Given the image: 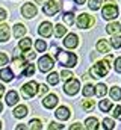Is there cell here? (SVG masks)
<instances>
[{
    "label": "cell",
    "instance_id": "cell-38",
    "mask_svg": "<svg viewBox=\"0 0 121 130\" xmlns=\"http://www.w3.org/2000/svg\"><path fill=\"white\" fill-rule=\"evenodd\" d=\"M59 129H64V126L58 124V123H50V126H49V130H59Z\"/></svg>",
    "mask_w": 121,
    "mask_h": 130
},
{
    "label": "cell",
    "instance_id": "cell-4",
    "mask_svg": "<svg viewBox=\"0 0 121 130\" xmlns=\"http://www.w3.org/2000/svg\"><path fill=\"white\" fill-rule=\"evenodd\" d=\"M38 88H39V86H38L36 82H29V83H26V85L21 88V92H23V95H24L26 98H30L39 91Z\"/></svg>",
    "mask_w": 121,
    "mask_h": 130
},
{
    "label": "cell",
    "instance_id": "cell-13",
    "mask_svg": "<svg viewBox=\"0 0 121 130\" xmlns=\"http://www.w3.org/2000/svg\"><path fill=\"white\" fill-rule=\"evenodd\" d=\"M56 118H59L60 121L68 120V118H70V110H68V107H65V106L58 107V110H56Z\"/></svg>",
    "mask_w": 121,
    "mask_h": 130
},
{
    "label": "cell",
    "instance_id": "cell-16",
    "mask_svg": "<svg viewBox=\"0 0 121 130\" xmlns=\"http://www.w3.org/2000/svg\"><path fill=\"white\" fill-rule=\"evenodd\" d=\"M12 76H14V73H12L11 68H3L0 71V79L5 80V82H11L12 80Z\"/></svg>",
    "mask_w": 121,
    "mask_h": 130
},
{
    "label": "cell",
    "instance_id": "cell-43",
    "mask_svg": "<svg viewBox=\"0 0 121 130\" xmlns=\"http://www.w3.org/2000/svg\"><path fill=\"white\" fill-rule=\"evenodd\" d=\"M6 18V11L5 9H0V21H3Z\"/></svg>",
    "mask_w": 121,
    "mask_h": 130
},
{
    "label": "cell",
    "instance_id": "cell-8",
    "mask_svg": "<svg viewBox=\"0 0 121 130\" xmlns=\"http://www.w3.org/2000/svg\"><path fill=\"white\" fill-rule=\"evenodd\" d=\"M59 9H60L59 3H56L55 0H49V2L44 5V14H46V15H55Z\"/></svg>",
    "mask_w": 121,
    "mask_h": 130
},
{
    "label": "cell",
    "instance_id": "cell-49",
    "mask_svg": "<svg viewBox=\"0 0 121 130\" xmlns=\"http://www.w3.org/2000/svg\"><path fill=\"white\" fill-rule=\"evenodd\" d=\"M74 2H76L77 5H83V3H85V0H74Z\"/></svg>",
    "mask_w": 121,
    "mask_h": 130
},
{
    "label": "cell",
    "instance_id": "cell-46",
    "mask_svg": "<svg viewBox=\"0 0 121 130\" xmlns=\"http://www.w3.org/2000/svg\"><path fill=\"white\" fill-rule=\"evenodd\" d=\"M35 56H36V55H35L33 52H32V53H27V55H26V58H27V59H33Z\"/></svg>",
    "mask_w": 121,
    "mask_h": 130
},
{
    "label": "cell",
    "instance_id": "cell-25",
    "mask_svg": "<svg viewBox=\"0 0 121 130\" xmlns=\"http://www.w3.org/2000/svg\"><path fill=\"white\" fill-rule=\"evenodd\" d=\"M95 94V86H92V85H85V88H83V97H91V95H94Z\"/></svg>",
    "mask_w": 121,
    "mask_h": 130
},
{
    "label": "cell",
    "instance_id": "cell-15",
    "mask_svg": "<svg viewBox=\"0 0 121 130\" xmlns=\"http://www.w3.org/2000/svg\"><path fill=\"white\" fill-rule=\"evenodd\" d=\"M18 103V94L15 92V91H9L8 94H6V104L8 106H14V104H17Z\"/></svg>",
    "mask_w": 121,
    "mask_h": 130
},
{
    "label": "cell",
    "instance_id": "cell-45",
    "mask_svg": "<svg viewBox=\"0 0 121 130\" xmlns=\"http://www.w3.org/2000/svg\"><path fill=\"white\" fill-rule=\"evenodd\" d=\"M44 92H47V86L46 85H41L39 86V94H44Z\"/></svg>",
    "mask_w": 121,
    "mask_h": 130
},
{
    "label": "cell",
    "instance_id": "cell-17",
    "mask_svg": "<svg viewBox=\"0 0 121 130\" xmlns=\"http://www.w3.org/2000/svg\"><path fill=\"white\" fill-rule=\"evenodd\" d=\"M12 64H14V70L20 71V73H21V71L24 70L23 67L26 65V64H24V58H23V56H17V58H15V59L12 61Z\"/></svg>",
    "mask_w": 121,
    "mask_h": 130
},
{
    "label": "cell",
    "instance_id": "cell-37",
    "mask_svg": "<svg viewBox=\"0 0 121 130\" xmlns=\"http://www.w3.org/2000/svg\"><path fill=\"white\" fill-rule=\"evenodd\" d=\"M82 106H83V109H85V110H91V109L94 107V101H92V100H85Z\"/></svg>",
    "mask_w": 121,
    "mask_h": 130
},
{
    "label": "cell",
    "instance_id": "cell-33",
    "mask_svg": "<svg viewBox=\"0 0 121 130\" xmlns=\"http://www.w3.org/2000/svg\"><path fill=\"white\" fill-rule=\"evenodd\" d=\"M111 44H112V47H114V48H120V47H121V36L115 35V36L111 39Z\"/></svg>",
    "mask_w": 121,
    "mask_h": 130
},
{
    "label": "cell",
    "instance_id": "cell-12",
    "mask_svg": "<svg viewBox=\"0 0 121 130\" xmlns=\"http://www.w3.org/2000/svg\"><path fill=\"white\" fill-rule=\"evenodd\" d=\"M42 104H44V107L52 109V107H55V106L58 104V97H56L55 94H49L47 97H44V100H42Z\"/></svg>",
    "mask_w": 121,
    "mask_h": 130
},
{
    "label": "cell",
    "instance_id": "cell-2",
    "mask_svg": "<svg viewBox=\"0 0 121 130\" xmlns=\"http://www.w3.org/2000/svg\"><path fill=\"white\" fill-rule=\"evenodd\" d=\"M118 17V6L115 5L114 0H108L106 5L103 6V18L106 20H114Z\"/></svg>",
    "mask_w": 121,
    "mask_h": 130
},
{
    "label": "cell",
    "instance_id": "cell-19",
    "mask_svg": "<svg viewBox=\"0 0 121 130\" xmlns=\"http://www.w3.org/2000/svg\"><path fill=\"white\" fill-rule=\"evenodd\" d=\"M106 30L108 33H112V35H117V33L121 32V24L120 23H111L106 26Z\"/></svg>",
    "mask_w": 121,
    "mask_h": 130
},
{
    "label": "cell",
    "instance_id": "cell-28",
    "mask_svg": "<svg viewBox=\"0 0 121 130\" xmlns=\"http://www.w3.org/2000/svg\"><path fill=\"white\" fill-rule=\"evenodd\" d=\"M67 33V27L64 26V24H56V32H55V35H56V38H60V36H64Z\"/></svg>",
    "mask_w": 121,
    "mask_h": 130
},
{
    "label": "cell",
    "instance_id": "cell-32",
    "mask_svg": "<svg viewBox=\"0 0 121 130\" xmlns=\"http://www.w3.org/2000/svg\"><path fill=\"white\" fill-rule=\"evenodd\" d=\"M101 2L103 0H89V9H92V11L100 9L101 8Z\"/></svg>",
    "mask_w": 121,
    "mask_h": 130
},
{
    "label": "cell",
    "instance_id": "cell-29",
    "mask_svg": "<svg viewBox=\"0 0 121 130\" xmlns=\"http://www.w3.org/2000/svg\"><path fill=\"white\" fill-rule=\"evenodd\" d=\"M47 82H49L50 85H56V83L59 82V74H58V73L49 74V76H47Z\"/></svg>",
    "mask_w": 121,
    "mask_h": 130
},
{
    "label": "cell",
    "instance_id": "cell-11",
    "mask_svg": "<svg viewBox=\"0 0 121 130\" xmlns=\"http://www.w3.org/2000/svg\"><path fill=\"white\" fill-rule=\"evenodd\" d=\"M77 44H79V38H77V35H74V33L67 35V38L64 39V45H65L67 48H76Z\"/></svg>",
    "mask_w": 121,
    "mask_h": 130
},
{
    "label": "cell",
    "instance_id": "cell-42",
    "mask_svg": "<svg viewBox=\"0 0 121 130\" xmlns=\"http://www.w3.org/2000/svg\"><path fill=\"white\" fill-rule=\"evenodd\" d=\"M115 71L117 73H121V58H118L115 61Z\"/></svg>",
    "mask_w": 121,
    "mask_h": 130
},
{
    "label": "cell",
    "instance_id": "cell-22",
    "mask_svg": "<svg viewBox=\"0 0 121 130\" xmlns=\"http://www.w3.org/2000/svg\"><path fill=\"white\" fill-rule=\"evenodd\" d=\"M97 50H98L100 53H106V52H109V44H108L104 39H100V41L97 42Z\"/></svg>",
    "mask_w": 121,
    "mask_h": 130
},
{
    "label": "cell",
    "instance_id": "cell-20",
    "mask_svg": "<svg viewBox=\"0 0 121 130\" xmlns=\"http://www.w3.org/2000/svg\"><path fill=\"white\" fill-rule=\"evenodd\" d=\"M24 33H26V26H23V24L14 26V36L15 38H21V36H24Z\"/></svg>",
    "mask_w": 121,
    "mask_h": 130
},
{
    "label": "cell",
    "instance_id": "cell-24",
    "mask_svg": "<svg viewBox=\"0 0 121 130\" xmlns=\"http://www.w3.org/2000/svg\"><path fill=\"white\" fill-rule=\"evenodd\" d=\"M106 92H108V89H106V85H104V83H98V85L95 86V95L103 97Z\"/></svg>",
    "mask_w": 121,
    "mask_h": 130
},
{
    "label": "cell",
    "instance_id": "cell-50",
    "mask_svg": "<svg viewBox=\"0 0 121 130\" xmlns=\"http://www.w3.org/2000/svg\"><path fill=\"white\" fill-rule=\"evenodd\" d=\"M2 110H3V104L0 103V112H2Z\"/></svg>",
    "mask_w": 121,
    "mask_h": 130
},
{
    "label": "cell",
    "instance_id": "cell-5",
    "mask_svg": "<svg viewBox=\"0 0 121 130\" xmlns=\"http://www.w3.org/2000/svg\"><path fill=\"white\" fill-rule=\"evenodd\" d=\"M79 88H80L79 80H77V79H70V80L65 83L64 91H65L68 95H74V94H77V92H79Z\"/></svg>",
    "mask_w": 121,
    "mask_h": 130
},
{
    "label": "cell",
    "instance_id": "cell-31",
    "mask_svg": "<svg viewBox=\"0 0 121 130\" xmlns=\"http://www.w3.org/2000/svg\"><path fill=\"white\" fill-rule=\"evenodd\" d=\"M35 48H36L38 52H46V48H47V44H46L42 39H38V41L35 42Z\"/></svg>",
    "mask_w": 121,
    "mask_h": 130
},
{
    "label": "cell",
    "instance_id": "cell-1",
    "mask_svg": "<svg viewBox=\"0 0 121 130\" xmlns=\"http://www.w3.org/2000/svg\"><path fill=\"white\" fill-rule=\"evenodd\" d=\"M58 61H59V65H64V67H74L77 64V58L76 55L70 53V52H65V50H59L58 55H56Z\"/></svg>",
    "mask_w": 121,
    "mask_h": 130
},
{
    "label": "cell",
    "instance_id": "cell-30",
    "mask_svg": "<svg viewBox=\"0 0 121 130\" xmlns=\"http://www.w3.org/2000/svg\"><path fill=\"white\" fill-rule=\"evenodd\" d=\"M111 97H112V100H121V89L120 88H117V86L111 88Z\"/></svg>",
    "mask_w": 121,
    "mask_h": 130
},
{
    "label": "cell",
    "instance_id": "cell-27",
    "mask_svg": "<svg viewBox=\"0 0 121 130\" xmlns=\"http://www.w3.org/2000/svg\"><path fill=\"white\" fill-rule=\"evenodd\" d=\"M33 71H35V67H33V64H27V65H26V68L21 71V76H24V77L32 76V74H33Z\"/></svg>",
    "mask_w": 121,
    "mask_h": 130
},
{
    "label": "cell",
    "instance_id": "cell-3",
    "mask_svg": "<svg viewBox=\"0 0 121 130\" xmlns=\"http://www.w3.org/2000/svg\"><path fill=\"white\" fill-rule=\"evenodd\" d=\"M109 67H111V64H106V61L104 62H97L89 70V73H91V76L95 77V79L97 77H104L108 74V71H109Z\"/></svg>",
    "mask_w": 121,
    "mask_h": 130
},
{
    "label": "cell",
    "instance_id": "cell-26",
    "mask_svg": "<svg viewBox=\"0 0 121 130\" xmlns=\"http://www.w3.org/2000/svg\"><path fill=\"white\" fill-rule=\"evenodd\" d=\"M30 45H32L30 38H24V39H21V41H20V48H21V50H24V52H27V50H29Z\"/></svg>",
    "mask_w": 121,
    "mask_h": 130
},
{
    "label": "cell",
    "instance_id": "cell-36",
    "mask_svg": "<svg viewBox=\"0 0 121 130\" xmlns=\"http://www.w3.org/2000/svg\"><path fill=\"white\" fill-rule=\"evenodd\" d=\"M103 127H104V129H114V127H115V124H114V121H112V120L104 118V121H103Z\"/></svg>",
    "mask_w": 121,
    "mask_h": 130
},
{
    "label": "cell",
    "instance_id": "cell-10",
    "mask_svg": "<svg viewBox=\"0 0 121 130\" xmlns=\"http://www.w3.org/2000/svg\"><path fill=\"white\" fill-rule=\"evenodd\" d=\"M38 33H39L41 36H44V38H50L52 33H53V26H52L49 21H44V23H41V26H39V29H38Z\"/></svg>",
    "mask_w": 121,
    "mask_h": 130
},
{
    "label": "cell",
    "instance_id": "cell-7",
    "mask_svg": "<svg viewBox=\"0 0 121 130\" xmlns=\"http://www.w3.org/2000/svg\"><path fill=\"white\" fill-rule=\"evenodd\" d=\"M53 59L50 58V56H42V58H39V61H38V67H39V71H42V73H49L52 68H53Z\"/></svg>",
    "mask_w": 121,
    "mask_h": 130
},
{
    "label": "cell",
    "instance_id": "cell-48",
    "mask_svg": "<svg viewBox=\"0 0 121 130\" xmlns=\"http://www.w3.org/2000/svg\"><path fill=\"white\" fill-rule=\"evenodd\" d=\"M3 92H5V86H3V85H0V97L3 95Z\"/></svg>",
    "mask_w": 121,
    "mask_h": 130
},
{
    "label": "cell",
    "instance_id": "cell-6",
    "mask_svg": "<svg viewBox=\"0 0 121 130\" xmlns=\"http://www.w3.org/2000/svg\"><path fill=\"white\" fill-rule=\"evenodd\" d=\"M94 21L95 20L91 17L89 14H80L79 18H77V26L80 29H88V27H91L94 24Z\"/></svg>",
    "mask_w": 121,
    "mask_h": 130
},
{
    "label": "cell",
    "instance_id": "cell-51",
    "mask_svg": "<svg viewBox=\"0 0 121 130\" xmlns=\"http://www.w3.org/2000/svg\"><path fill=\"white\" fill-rule=\"evenodd\" d=\"M35 2H36V3H41V2H44V0H35Z\"/></svg>",
    "mask_w": 121,
    "mask_h": 130
},
{
    "label": "cell",
    "instance_id": "cell-40",
    "mask_svg": "<svg viewBox=\"0 0 121 130\" xmlns=\"http://www.w3.org/2000/svg\"><path fill=\"white\" fill-rule=\"evenodd\" d=\"M114 117L118 118V120H121V106H117V107H115V110H114Z\"/></svg>",
    "mask_w": 121,
    "mask_h": 130
},
{
    "label": "cell",
    "instance_id": "cell-39",
    "mask_svg": "<svg viewBox=\"0 0 121 130\" xmlns=\"http://www.w3.org/2000/svg\"><path fill=\"white\" fill-rule=\"evenodd\" d=\"M71 76H73V74H71L70 71H62V73H60V77H62L64 80H70Z\"/></svg>",
    "mask_w": 121,
    "mask_h": 130
},
{
    "label": "cell",
    "instance_id": "cell-14",
    "mask_svg": "<svg viewBox=\"0 0 121 130\" xmlns=\"http://www.w3.org/2000/svg\"><path fill=\"white\" fill-rule=\"evenodd\" d=\"M9 35H11V30H9V26L8 24H0V41L5 42L9 39Z\"/></svg>",
    "mask_w": 121,
    "mask_h": 130
},
{
    "label": "cell",
    "instance_id": "cell-47",
    "mask_svg": "<svg viewBox=\"0 0 121 130\" xmlns=\"http://www.w3.org/2000/svg\"><path fill=\"white\" fill-rule=\"evenodd\" d=\"M112 61H114V58H112L111 55H109V56H106V62H112Z\"/></svg>",
    "mask_w": 121,
    "mask_h": 130
},
{
    "label": "cell",
    "instance_id": "cell-44",
    "mask_svg": "<svg viewBox=\"0 0 121 130\" xmlns=\"http://www.w3.org/2000/svg\"><path fill=\"white\" fill-rule=\"evenodd\" d=\"M70 129H71V130H82V129H83V126H80V124H73Z\"/></svg>",
    "mask_w": 121,
    "mask_h": 130
},
{
    "label": "cell",
    "instance_id": "cell-41",
    "mask_svg": "<svg viewBox=\"0 0 121 130\" xmlns=\"http://www.w3.org/2000/svg\"><path fill=\"white\" fill-rule=\"evenodd\" d=\"M8 64V56L5 53H0V65H6Z\"/></svg>",
    "mask_w": 121,
    "mask_h": 130
},
{
    "label": "cell",
    "instance_id": "cell-34",
    "mask_svg": "<svg viewBox=\"0 0 121 130\" xmlns=\"http://www.w3.org/2000/svg\"><path fill=\"white\" fill-rule=\"evenodd\" d=\"M29 124H30L29 127H30V129H33V130H35V129H38V130L42 129V126H41V121H39V120H32Z\"/></svg>",
    "mask_w": 121,
    "mask_h": 130
},
{
    "label": "cell",
    "instance_id": "cell-35",
    "mask_svg": "<svg viewBox=\"0 0 121 130\" xmlns=\"http://www.w3.org/2000/svg\"><path fill=\"white\" fill-rule=\"evenodd\" d=\"M64 21H65L67 24H73V21H74V15H73L71 12H67V14L64 15Z\"/></svg>",
    "mask_w": 121,
    "mask_h": 130
},
{
    "label": "cell",
    "instance_id": "cell-21",
    "mask_svg": "<svg viewBox=\"0 0 121 130\" xmlns=\"http://www.w3.org/2000/svg\"><path fill=\"white\" fill-rule=\"evenodd\" d=\"M85 129H88V130L98 129V121H97V118H88V120L85 121Z\"/></svg>",
    "mask_w": 121,
    "mask_h": 130
},
{
    "label": "cell",
    "instance_id": "cell-18",
    "mask_svg": "<svg viewBox=\"0 0 121 130\" xmlns=\"http://www.w3.org/2000/svg\"><path fill=\"white\" fill-rule=\"evenodd\" d=\"M26 115H27V107H26L24 104L15 107V110H14V117H15V118H23V117H26Z\"/></svg>",
    "mask_w": 121,
    "mask_h": 130
},
{
    "label": "cell",
    "instance_id": "cell-23",
    "mask_svg": "<svg viewBox=\"0 0 121 130\" xmlns=\"http://www.w3.org/2000/svg\"><path fill=\"white\" fill-rule=\"evenodd\" d=\"M98 107H100L101 112H109V110L112 109V103H111L109 100H101L100 104H98Z\"/></svg>",
    "mask_w": 121,
    "mask_h": 130
},
{
    "label": "cell",
    "instance_id": "cell-52",
    "mask_svg": "<svg viewBox=\"0 0 121 130\" xmlns=\"http://www.w3.org/2000/svg\"><path fill=\"white\" fill-rule=\"evenodd\" d=\"M0 129H2V123H0Z\"/></svg>",
    "mask_w": 121,
    "mask_h": 130
},
{
    "label": "cell",
    "instance_id": "cell-9",
    "mask_svg": "<svg viewBox=\"0 0 121 130\" xmlns=\"http://www.w3.org/2000/svg\"><path fill=\"white\" fill-rule=\"evenodd\" d=\"M21 14H23V17H26V18H32V17H35V15L38 14L36 6H35L33 3H26V5L21 8Z\"/></svg>",
    "mask_w": 121,
    "mask_h": 130
}]
</instances>
